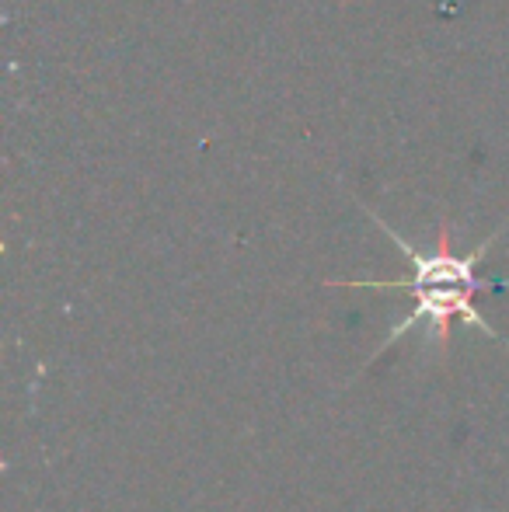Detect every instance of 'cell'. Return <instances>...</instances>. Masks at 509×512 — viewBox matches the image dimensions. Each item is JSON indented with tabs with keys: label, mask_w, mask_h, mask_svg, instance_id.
Here are the masks:
<instances>
[{
	"label": "cell",
	"mask_w": 509,
	"mask_h": 512,
	"mask_svg": "<svg viewBox=\"0 0 509 512\" xmlns=\"http://www.w3.org/2000/svg\"><path fill=\"white\" fill-rule=\"evenodd\" d=\"M370 216H374L377 227H381L384 234L398 244L401 255L412 262V276H408V279H394V283H370V279H367V283H339V286H356V290H398V293H408V297L415 300L412 314H408L398 328L387 331L381 352L387 349V345L398 342L405 331H412L415 324H426L429 335H433V342L447 352L450 321H454V317H461V321L471 324V328L485 331L492 342H503V338L489 328V321H485V317L478 314V307H475V297L482 290H506V286H509V283H499V279H478V262L489 255V248H492V241L499 237V230L489 237V241L478 244L475 251H468V255H454L447 227L440 230V241H436L433 251H419V248H412V244H408L398 230L387 227L377 213H370Z\"/></svg>",
	"instance_id": "obj_1"
}]
</instances>
